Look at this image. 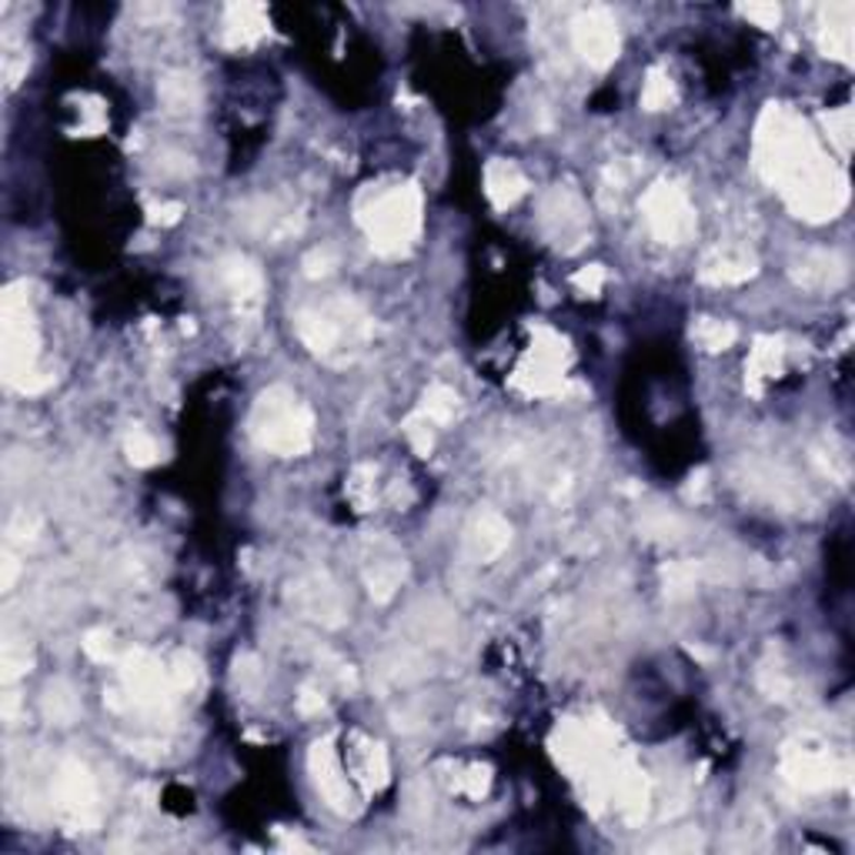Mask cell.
Returning <instances> with one entry per match:
<instances>
[{"label":"cell","instance_id":"obj_33","mask_svg":"<svg viewBox=\"0 0 855 855\" xmlns=\"http://www.w3.org/2000/svg\"><path fill=\"white\" fill-rule=\"evenodd\" d=\"M238 686H241V692H244L248 699H254L257 689H261V668H257V662H254L251 655H241V658H238Z\"/></svg>","mask_w":855,"mask_h":855},{"label":"cell","instance_id":"obj_19","mask_svg":"<svg viewBox=\"0 0 855 855\" xmlns=\"http://www.w3.org/2000/svg\"><path fill=\"white\" fill-rule=\"evenodd\" d=\"M782 357H785L782 341H776V338H758L755 348H752V354H749V365H745V372H749V388H752V391H762L765 381L779 378V375H782Z\"/></svg>","mask_w":855,"mask_h":855},{"label":"cell","instance_id":"obj_36","mask_svg":"<svg viewBox=\"0 0 855 855\" xmlns=\"http://www.w3.org/2000/svg\"><path fill=\"white\" fill-rule=\"evenodd\" d=\"M331 267H335V251H331V248H314V251L304 257V272H307L311 278L328 275Z\"/></svg>","mask_w":855,"mask_h":855},{"label":"cell","instance_id":"obj_17","mask_svg":"<svg viewBox=\"0 0 855 855\" xmlns=\"http://www.w3.org/2000/svg\"><path fill=\"white\" fill-rule=\"evenodd\" d=\"M792 278H795V285L813 288V291H819V288H835V285H842V278H845V264H842V257H835V254H829V251H813V254H805V257L795 264Z\"/></svg>","mask_w":855,"mask_h":855},{"label":"cell","instance_id":"obj_18","mask_svg":"<svg viewBox=\"0 0 855 855\" xmlns=\"http://www.w3.org/2000/svg\"><path fill=\"white\" fill-rule=\"evenodd\" d=\"M221 278L224 285H228V291L241 301V304H257L261 301V291H264V278L257 267L241 257V254H228L221 261Z\"/></svg>","mask_w":855,"mask_h":855},{"label":"cell","instance_id":"obj_38","mask_svg":"<svg viewBox=\"0 0 855 855\" xmlns=\"http://www.w3.org/2000/svg\"><path fill=\"white\" fill-rule=\"evenodd\" d=\"M298 708H301L304 715H311V712H322V708H325V695H318V692L304 689V692L298 695Z\"/></svg>","mask_w":855,"mask_h":855},{"label":"cell","instance_id":"obj_9","mask_svg":"<svg viewBox=\"0 0 855 855\" xmlns=\"http://www.w3.org/2000/svg\"><path fill=\"white\" fill-rule=\"evenodd\" d=\"M782 772L802 792H822L835 785L839 779H845V765H839L822 745L792 742L785 745V755H782Z\"/></svg>","mask_w":855,"mask_h":855},{"label":"cell","instance_id":"obj_20","mask_svg":"<svg viewBox=\"0 0 855 855\" xmlns=\"http://www.w3.org/2000/svg\"><path fill=\"white\" fill-rule=\"evenodd\" d=\"M264 8L261 4H231L228 8V24H224V37L231 48H244L264 37Z\"/></svg>","mask_w":855,"mask_h":855},{"label":"cell","instance_id":"obj_5","mask_svg":"<svg viewBox=\"0 0 855 855\" xmlns=\"http://www.w3.org/2000/svg\"><path fill=\"white\" fill-rule=\"evenodd\" d=\"M298 338L322 357H331L341 351V344H357L368 335V318L351 298H335L318 307H307L298 314Z\"/></svg>","mask_w":855,"mask_h":855},{"label":"cell","instance_id":"obj_7","mask_svg":"<svg viewBox=\"0 0 855 855\" xmlns=\"http://www.w3.org/2000/svg\"><path fill=\"white\" fill-rule=\"evenodd\" d=\"M54 802L58 813L74 829H95L98 826V785L91 772L80 762L67 758L54 782Z\"/></svg>","mask_w":855,"mask_h":855},{"label":"cell","instance_id":"obj_23","mask_svg":"<svg viewBox=\"0 0 855 855\" xmlns=\"http://www.w3.org/2000/svg\"><path fill=\"white\" fill-rule=\"evenodd\" d=\"M43 715L51 718L54 726H71L80 715V699L67 682H54L43 692Z\"/></svg>","mask_w":855,"mask_h":855},{"label":"cell","instance_id":"obj_22","mask_svg":"<svg viewBox=\"0 0 855 855\" xmlns=\"http://www.w3.org/2000/svg\"><path fill=\"white\" fill-rule=\"evenodd\" d=\"M158 95L164 101V108L171 114H191L201 101L198 95V80L191 74H167L161 84H158Z\"/></svg>","mask_w":855,"mask_h":855},{"label":"cell","instance_id":"obj_1","mask_svg":"<svg viewBox=\"0 0 855 855\" xmlns=\"http://www.w3.org/2000/svg\"><path fill=\"white\" fill-rule=\"evenodd\" d=\"M758 171L782 188L799 217L826 221L845 204V185L822 164L813 134L785 108H769L758 124Z\"/></svg>","mask_w":855,"mask_h":855},{"label":"cell","instance_id":"obj_32","mask_svg":"<svg viewBox=\"0 0 855 855\" xmlns=\"http://www.w3.org/2000/svg\"><path fill=\"white\" fill-rule=\"evenodd\" d=\"M575 281V288L581 291V294H599L602 288H605V281H608V272H605V264H589V267H581V272L571 278Z\"/></svg>","mask_w":855,"mask_h":855},{"label":"cell","instance_id":"obj_37","mask_svg":"<svg viewBox=\"0 0 855 855\" xmlns=\"http://www.w3.org/2000/svg\"><path fill=\"white\" fill-rule=\"evenodd\" d=\"M185 208L181 204H161V208H151V224H174L181 221Z\"/></svg>","mask_w":855,"mask_h":855},{"label":"cell","instance_id":"obj_24","mask_svg":"<svg viewBox=\"0 0 855 855\" xmlns=\"http://www.w3.org/2000/svg\"><path fill=\"white\" fill-rule=\"evenodd\" d=\"M735 325H729V322H718V318H699L695 325H692V338H695V344L699 348H705V351H726V348H732L735 344Z\"/></svg>","mask_w":855,"mask_h":855},{"label":"cell","instance_id":"obj_16","mask_svg":"<svg viewBox=\"0 0 855 855\" xmlns=\"http://www.w3.org/2000/svg\"><path fill=\"white\" fill-rule=\"evenodd\" d=\"M528 191L525 174L512 161H491L485 167V194L494 208H512Z\"/></svg>","mask_w":855,"mask_h":855},{"label":"cell","instance_id":"obj_10","mask_svg":"<svg viewBox=\"0 0 855 855\" xmlns=\"http://www.w3.org/2000/svg\"><path fill=\"white\" fill-rule=\"evenodd\" d=\"M571 43H575V51L589 61L592 67L605 71L615 64L618 58V27L615 21L595 8V11H584L575 24H571Z\"/></svg>","mask_w":855,"mask_h":855},{"label":"cell","instance_id":"obj_3","mask_svg":"<svg viewBox=\"0 0 855 855\" xmlns=\"http://www.w3.org/2000/svg\"><path fill=\"white\" fill-rule=\"evenodd\" d=\"M251 435L261 448L275 455H304L314 438V415L307 404L285 385L257 394L251 412Z\"/></svg>","mask_w":855,"mask_h":855},{"label":"cell","instance_id":"obj_25","mask_svg":"<svg viewBox=\"0 0 855 855\" xmlns=\"http://www.w3.org/2000/svg\"><path fill=\"white\" fill-rule=\"evenodd\" d=\"M458 412V394L448 388V385H431L425 391V404H422V415L431 422V425H448Z\"/></svg>","mask_w":855,"mask_h":855},{"label":"cell","instance_id":"obj_35","mask_svg":"<svg viewBox=\"0 0 855 855\" xmlns=\"http://www.w3.org/2000/svg\"><path fill=\"white\" fill-rule=\"evenodd\" d=\"M742 14L749 21H755L758 27H779V21H782V8L779 4H745Z\"/></svg>","mask_w":855,"mask_h":855},{"label":"cell","instance_id":"obj_34","mask_svg":"<svg viewBox=\"0 0 855 855\" xmlns=\"http://www.w3.org/2000/svg\"><path fill=\"white\" fill-rule=\"evenodd\" d=\"M84 652L98 658V662H111L114 658V645H111V632H104V628H95V632H87L84 639Z\"/></svg>","mask_w":855,"mask_h":855},{"label":"cell","instance_id":"obj_12","mask_svg":"<svg viewBox=\"0 0 855 855\" xmlns=\"http://www.w3.org/2000/svg\"><path fill=\"white\" fill-rule=\"evenodd\" d=\"M307 765H311V776H314V785L325 795V802L335 808V813H348L351 808V782L341 769V758L335 752V742L331 739H322L311 745V755H307Z\"/></svg>","mask_w":855,"mask_h":855},{"label":"cell","instance_id":"obj_6","mask_svg":"<svg viewBox=\"0 0 855 855\" xmlns=\"http://www.w3.org/2000/svg\"><path fill=\"white\" fill-rule=\"evenodd\" d=\"M645 224L662 244H682L695 235V211L682 188L675 185H652L642 198Z\"/></svg>","mask_w":855,"mask_h":855},{"label":"cell","instance_id":"obj_14","mask_svg":"<svg viewBox=\"0 0 855 855\" xmlns=\"http://www.w3.org/2000/svg\"><path fill=\"white\" fill-rule=\"evenodd\" d=\"M755 272H758V261L742 244H715L702 257V267H699V275L712 285H742L755 278Z\"/></svg>","mask_w":855,"mask_h":855},{"label":"cell","instance_id":"obj_29","mask_svg":"<svg viewBox=\"0 0 855 855\" xmlns=\"http://www.w3.org/2000/svg\"><path fill=\"white\" fill-rule=\"evenodd\" d=\"M0 665H4V682H14L17 675H24L30 668V652L21 642H4V655H0Z\"/></svg>","mask_w":855,"mask_h":855},{"label":"cell","instance_id":"obj_2","mask_svg":"<svg viewBox=\"0 0 855 855\" xmlns=\"http://www.w3.org/2000/svg\"><path fill=\"white\" fill-rule=\"evenodd\" d=\"M24 285H11L0 301V354H4V378L17 391H43L51 385V375L37 372L40 357V331L34 322V307L24 294Z\"/></svg>","mask_w":855,"mask_h":855},{"label":"cell","instance_id":"obj_8","mask_svg":"<svg viewBox=\"0 0 855 855\" xmlns=\"http://www.w3.org/2000/svg\"><path fill=\"white\" fill-rule=\"evenodd\" d=\"M124 689H127V702L138 705V708H148V712H161L174 702V682H171V671L151 658L148 652H130L124 658Z\"/></svg>","mask_w":855,"mask_h":855},{"label":"cell","instance_id":"obj_39","mask_svg":"<svg viewBox=\"0 0 855 855\" xmlns=\"http://www.w3.org/2000/svg\"><path fill=\"white\" fill-rule=\"evenodd\" d=\"M14 578H17V558L14 555H4V575H0V589H11L14 584Z\"/></svg>","mask_w":855,"mask_h":855},{"label":"cell","instance_id":"obj_31","mask_svg":"<svg viewBox=\"0 0 855 855\" xmlns=\"http://www.w3.org/2000/svg\"><path fill=\"white\" fill-rule=\"evenodd\" d=\"M171 682L177 692H191L198 682H201V668L191 655H177L174 668H171Z\"/></svg>","mask_w":855,"mask_h":855},{"label":"cell","instance_id":"obj_13","mask_svg":"<svg viewBox=\"0 0 855 855\" xmlns=\"http://www.w3.org/2000/svg\"><path fill=\"white\" fill-rule=\"evenodd\" d=\"M542 224H545L549 238H552L558 248H565V251L578 248L581 238H584V214H581L578 198H575L568 188H555V191L545 198V204H542Z\"/></svg>","mask_w":855,"mask_h":855},{"label":"cell","instance_id":"obj_27","mask_svg":"<svg viewBox=\"0 0 855 855\" xmlns=\"http://www.w3.org/2000/svg\"><path fill=\"white\" fill-rule=\"evenodd\" d=\"M671 98H675L671 77H668L662 67L649 71V80H645V87H642V108H645V111H665V108L671 104Z\"/></svg>","mask_w":855,"mask_h":855},{"label":"cell","instance_id":"obj_26","mask_svg":"<svg viewBox=\"0 0 855 855\" xmlns=\"http://www.w3.org/2000/svg\"><path fill=\"white\" fill-rule=\"evenodd\" d=\"M124 452L130 458V465L138 468H148V465H158L161 462V444L151 431L144 428H130L127 438H124Z\"/></svg>","mask_w":855,"mask_h":855},{"label":"cell","instance_id":"obj_21","mask_svg":"<svg viewBox=\"0 0 855 855\" xmlns=\"http://www.w3.org/2000/svg\"><path fill=\"white\" fill-rule=\"evenodd\" d=\"M365 581H368V592L372 599L378 602H388L404 581V558L401 555H388V558H372V565L365 568Z\"/></svg>","mask_w":855,"mask_h":855},{"label":"cell","instance_id":"obj_11","mask_svg":"<svg viewBox=\"0 0 855 855\" xmlns=\"http://www.w3.org/2000/svg\"><path fill=\"white\" fill-rule=\"evenodd\" d=\"M291 605L304 618H314V621L331 625V628H338L344 621V599L328 575H307V578L294 581L291 584Z\"/></svg>","mask_w":855,"mask_h":855},{"label":"cell","instance_id":"obj_4","mask_svg":"<svg viewBox=\"0 0 855 855\" xmlns=\"http://www.w3.org/2000/svg\"><path fill=\"white\" fill-rule=\"evenodd\" d=\"M362 224L378 254H404L422 228V191L415 185H401L378 194L362 211Z\"/></svg>","mask_w":855,"mask_h":855},{"label":"cell","instance_id":"obj_30","mask_svg":"<svg viewBox=\"0 0 855 855\" xmlns=\"http://www.w3.org/2000/svg\"><path fill=\"white\" fill-rule=\"evenodd\" d=\"M695 589V565H668L665 568V592L679 599Z\"/></svg>","mask_w":855,"mask_h":855},{"label":"cell","instance_id":"obj_28","mask_svg":"<svg viewBox=\"0 0 855 855\" xmlns=\"http://www.w3.org/2000/svg\"><path fill=\"white\" fill-rule=\"evenodd\" d=\"M404 438L412 441V448L418 455H428L431 452V444H435V435H431V422L418 412L412 415L408 422H404Z\"/></svg>","mask_w":855,"mask_h":855},{"label":"cell","instance_id":"obj_15","mask_svg":"<svg viewBox=\"0 0 855 855\" xmlns=\"http://www.w3.org/2000/svg\"><path fill=\"white\" fill-rule=\"evenodd\" d=\"M508 542H512V525L494 512H481L468 531V552L478 562L499 558L508 549Z\"/></svg>","mask_w":855,"mask_h":855}]
</instances>
